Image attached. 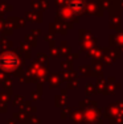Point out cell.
<instances>
[{
    "instance_id": "6da1fadb",
    "label": "cell",
    "mask_w": 123,
    "mask_h": 124,
    "mask_svg": "<svg viewBox=\"0 0 123 124\" xmlns=\"http://www.w3.org/2000/svg\"><path fill=\"white\" fill-rule=\"evenodd\" d=\"M0 66L5 71H13L19 66V58L13 53H5L0 57Z\"/></svg>"
}]
</instances>
